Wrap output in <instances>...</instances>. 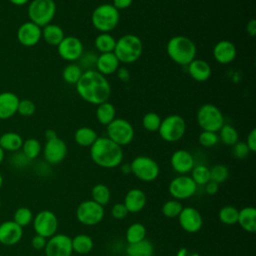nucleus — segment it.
Returning a JSON list of instances; mask_svg holds the SVG:
<instances>
[{
  "mask_svg": "<svg viewBox=\"0 0 256 256\" xmlns=\"http://www.w3.org/2000/svg\"><path fill=\"white\" fill-rule=\"evenodd\" d=\"M95 115L97 121L101 125L107 126L116 118V109L112 103L106 101L97 105Z\"/></svg>",
  "mask_w": 256,
  "mask_h": 256,
  "instance_id": "cd10ccee",
  "label": "nucleus"
},
{
  "mask_svg": "<svg viewBox=\"0 0 256 256\" xmlns=\"http://www.w3.org/2000/svg\"><path fill=\"white\" fill-rule=\"evenodd\" d=\"M20 99L13 92L0 93V119L6 120L17 113Z\"/></svg>",
  "mask_w": 256,
  "mask_h": 256,
  "instance_id": "5701e85b",
  "label": "nucleus"
},
{
  "mask_svg": "<svg viewBox=\"0 0 256 256\" xmlns=\"http://www.w3.org/2000/svg\"><path fill=\"white\" fill-rule=\"evenodd\" d=\"M3 159H4V150L0 147V164L2 163Z\"/></svg>",
  "mask_w": 256,
  "mask_h": 256,
  "instance_id": "e2e57ef3",
  "label": "nucleus"
},
{
  "mask_svg": "<svg viewBox=\"0 0 256 256\" xmlns=\"http://www.w3.org/2000/svg\"><path fill=\"white\" fill-rule=\"evenodd\" d=\"M57 51L59 56L70 62L73 63L81 57L84 53V47L82 41L76 36H65L63 40L57 46Z\"/></svg>",
  "mask_w": 256,
  "mask_h": 256,
  "instance_id": "4468645a",
  "label": "nucleus"
},
{
  "mask_svg": "<svg viewBox=\"0 0 256 256\" xmlns=\"http://www.w3.org/2000/svg\"><path fill=\"white\" fill-rule=\"evenodd\" d=\"M22 137L16 132H6L1 134L0 137V147L4 151L17 152L21 149L23 144Z\"/></svg>",
  "mask_w": 256,
  "mask_h": 256,
  "instance_id": "c756f323",
  "label": "nucleus"
},
{
  "mask_svg": "<svg viewBox=\"0 0 256 256\" xmlns=\"http://www.w3.org/2000/svg\"><path fill=\"white\" fill-rule=\"evenodd\" d=\"M107 137L119 146L129 145L135 136L132 124L124 118H115L106 126Z\"/></svg>",
  "mask_w": 256,
  "mask_h": 256,
  "instance_id": "9d476101",
  "label": "nucleus"
},
{
  "mask_svg": "<svg viewBox=\"0 0 256 256\" xmlns=\"http://www.w3.org/2000/svg\"><path fill=\"white\" fill-rule=\"evenodd\" d=\"M177 218L181 228L188 233H196L202 228V216L200 212L194 207H183Z\"/></svg>",
  "mask_w": 256,
  "mask_h": 256,
  "instance_id": "f3484780",
  "label": "nucleus"
},
{
  "mask_svg": "<svg viewBox=\"0 0 256 256\" xmlns=\"http://www.w3.org/2000/svg\"><path fill=\"white\" fill-rule=\"evenodd\" d=\"M46 256H72L71 237L65 234H55L48 238L44 248Z\"/></svg>",
  "mask_w": 256,
  "mask_h": 256,
  "instance_id": "2eb2a0df",
  "label": "nucleus"
},
{
  "mask_svg": "<svg viewBox=\"0 0 256 256\" xmlns=\"http://www.w3.org/2000/svg\"><path fill=\"white\" fill-rule=\"evenodd\" d=\"M3 182H4V179H3V176H2V174L0 173V189H1L2 185H3Z\"/></svg>",
  "mask_w": 256,
  "mask_h": 256,
  "instance_id": "0e129e2a",
  "label": "nucleus"
},
{
  "mask_svg": "<svg viewBox=\"0 0 256 256\" xmlns=\"http://www.w3.org/2000/svg\"><path fill=\"white\" fill-rule=\"evenodd\" d=\"M246 144L250 150V152L254 153L256 151V129L253 128L247 135Z\"/></svg>",
  "mask_w": 256,
  "mask_h": 256,
  "instance_id": "603ef678",
  "label": "nucleus"
},
{
  "mask_svg": "<svg viewBox=\"0 0 256 256\" xmlns=\"http://www.w3.org/2000/svg\"><path fill=\"white\" fill-rule=\"evenodd\" d=\"M147 203V197L144 191L138 188L130 189L125 197L123 204L127 208L129 213H138L142 211Z\"/></svg>",
  "mask_w": 256,
  "mask_h": 256,
  "instance_id": "4be33fe9",
  "label": "nucleus"
},
{
  "mask_svg": "<svg viewBox=\"0 0 256 256\" xmlns=\"http://www.w3.org/2000/svg\"><path fill=\"white\" fill-rule=\"evenodd\" d=\"M21 149L25 157L31 161L39 156L42 151V146L39 140H37L36 138H28L23 141Z\"/></svg>",
  "mask_w": 256,
  "mask_h": 256,
  "instance_id": "e433bc0d",
  "label": "nucleus"
},
{
  "mask_svg": "<svg viewBox=\"0 0 256 256\" xmlns=\"http://www.w3.org/2000/svg\"><path fill=\"white\" fill-rule=\"evenodd\" d=\"M126 241L128 244L140 242L146 237V228L143 224L136 222L132 223L126 230Z\"/></svg>",
  "mask_w": 256,
  "mask_h": 256,
  "instance_id": "72a5a7b5",
  "label": "nucleus"
},
{
  "mask_svg": "<svg viewBox=\"0 0 256 256\" xmlns=\"http://www.w3.org/2000/svg\"><path fill=\"white\" fill-rule=\"evenodd\" d=\"M28 17L39 27L50 24L56 14L54 0H32L28 6Z\"/></svg>",
  "mask_w": 256,
  "mask_h": 256,
  "instance_id": "0eeeda50",
  "label": "nucleus"
},
{
  "mask_svg": "<svg viewBox=\"0 0 256 256\" xmlns=\"http://www.w3.org/2000/svg\"><path fill=\"white\" fill-rule=\"evenodd\" d=\"M83 74L82 68L76 63H69L62 71V78L68 84H76Z\"/></svg>",
  "mask_w": 256,
  "mask_h": 256,
  "instance_id": "4c0bfd02",
  "label": "nucleus"
},
{
  "mask_svg": "<svg viewBox=\"0 0 256 256\" xmlns=\"http://www.w3.org/2000/svg\"><path fill=\"white\" fill-rule=\"evenodd\" d=\"M36 106L35 103L30 99H22L19 101L17 113H19L21 116L29 117L32 116L35 113Z\"/></svg>",
  "mask_w": 256,
  "mask_h": 256,
  "instance_id": "49530a36",
  "label": "nucleus"
},
{
  "mask_svg": "<svg viewBox=\"0 0 256 256\" xmlns=\"http://www.w3.org/2000/svg\"><path fill=\"white\" fill-rule=\"evenodd\" d=\"M212 54L218 63L226 65L236 58L237 48L230 40H220L214 45Z\"/></svg>",
  "mask_w": 256,
  "mask_h": 256,
  "instance_id": "412c9836",
  "label": "nucleus"
},
{
  "mask_svg": "<svg viewBox=\"0 0 256 256\" xmlns=\"http://www.w3.org/2000/svg\"><path fill=\"white\" fill-rule=\"evenodd\" d=\"M239 210L232 205L223 206L218 213V217L221 223L225 225H234L237 224Z\"/></svg>",
  "mask_w": 256,
  "mask_h": 256,
  "instance_id": "58836bf2",
  "label": "nucleus"
},
{
  "mask_svg": "<svg viewBox=\"0 0 256 256\" xmlns=\"http://www.w3.org/2000/svg\"><path fill=\"white\" fill-rule=\"evenodd\" d=\"M143 43L135 34H125L116 40L113 53L120 63L132 64L142 55Z\"/></svg>",
  "mask_w": 256,
  "mask_h": 256,
  "instance_id": "20e7f679",
  "label": "nucleus"
},
{
  "mask_svg": "<svg viewBox=\"0 0 256 256\" xmlns=\"http://www.w3.org/2000/svg\"><path fill=\"white\" fill-rule=\"evenodd\" d=\"M127 256H153L154 246L149 240H142L137 243L128 244L125 249Z\"/></svg>",
  "mask_w": 256,
  "mask_h": 256,
  "instance_id": "7c9ffc66",
  "label": "nucleus"
},
{
  "mask_svg": "<svg viewBox=\"0 0 256 256\" xmlns=\"http://www.w3.org/2000/svg\"><path fill=\"white\" fill-rule=\"evenodd\" d=\"M133 3V0H113L112 5L117 9V10H123L128 7H130Z\"/></svg>",
  "mask_w": 256,
  "mask_h": 256,
  "instance_id": "5fc2aeb1",
  "label": "nucleus"
},
{
  "mask_svg": "<svg viewBox=\"0 0 256 256\" xmlns=\"http://www.w3.org/2000/svg\"><path fill=\"white\" fill-rule=\"evenodd\" d=\"M190 177L192 178V180L195 182L197 186L205 185L210 181V170L206 165H203V164L195 165L191 170Z\"/></svg>",
  "mask_w": 256,
  "mask_h": 256,
  "instance_id": "ea45409f",
  "label": "nucleus"
},
{
  "mask_svg": "<svg viewBox=\"0 0 256 256\" xmlns=\"http://www.w3.org/2000/svg\"><path fill=\"white\" fill-rule=\"evenodd\" d=\"M33 213L28 207H19L14 212L13 221L20 227H26L33 221Z\"/></svg>",
  "mask_w": 256,
  "mask_h": 256,
  "instance_id": "a19ab883",
  "label": "nucleus"
},
{
  "mask_svg": "<svg viewBox=\"0 0 256 256\" xmlns=\"http://www.w3.org/2000/svg\"><path fill=\"white\" fill-rule=\"evenodd\" d=\"M131 173L143 182H152L156 180L160 173L158 163L151 157L139 155L135 157L131 163Z\"/></svg>",
  "mask_w": 256,
  "mask_h": 256,
  "instance_id": "1a4fd4ad",
  "label": "nucleus"
},
{
  "mask_svg": "<svg viewBox=\"0 0 256 256\" xmlns=\"http://www.w3.org/2000/svg\"><path fill=\"white\" fill-rule=\"evenodd\" d=\"M246 32L250 37H254L256 35V20L251 19L248 21L246 25Z\"/></svg>",
  "mask_w": 256,
  "mask_h": 256,
  "instance_id": "4d7b16f0",
  "label": "nucleus"
},
{
  "mask_svg": "<svg viewBox=\"0 0 256 256\" xmlns=\"http://www.w3.org/2000/svg\"><path fill=\"white\" fill-rule=\"evenodd\" d=\"M0 206H1V198H0Z\"/></svg>",
  "mask_w": 256,
  "mask_h": 256,
  "instance_id": "69168bd1",
  "label": "nucleus"
},
{
  "mask_svg": "<svg viewBox=\"0 0 256 256\" xmlns=\"http://www.w3.org/2000/svg\"><path fill=\"white\" fill-rule=\"evenodd\" d=\"M12 4L16 5V6H22V5H25L27 4L30 0H9Z\"/></svg>",
  "mask_w": 256,
  "mask_h": 256,
  "instance_id": "680f3d73",
  "label": "nucleus"
},
{
  "mask_svg": "<svg viewBox=\"0 0 256 256\" xmlns=\"http://www.w3.org/2000/svg\"><path fill=\"white\" fill-rule=\"evenodd\" d=\"M120 21V12L112 4L98 5L91 14V23L100 33H110Z\"/></svg>",
  "mask_w": 256,
  "mask_h": 256,
  "instance_id": "39448f33",
  "label": "nucleus"
},
{
  "mask_svg": "<svg viewBox=\"0 0 256 256\" xmlns=\"http://www.w3.org/2000/svg\"><path fill=\"white\" fill-rule=\"evenodd\" d=\"M166 52L174 63L181 66H187L192 60L195 59L197 47L189 37L184 35H176L168 40Z\"/></svg>",
  "mask_w": 256,
  "mask_h": 256,
  "instance_id": "7ed1b4c3",
  "label": "nucleus"
},
{
  "mask_svg": "<svg viewBox=\"0 0 256 256\" xmlns=\"http://www.w3.org/2000/svg\"><path fill=\"white\" fill-rule=\"evenodd\" d=\"M120 67V62L113 52L101 53L97 56L95 70L102 75H111Z\"/></svg>",
  "mask_w": 256,
  "mask_h": 256,
  "instance_id": "b1692460",
  "label": "nucleus"
},
{
  "mask_svg": "<svg viewBox=\"0 0 256 256\" xmlns=\"http://www.w3.org/2000/svg\"><path fill=\"white\" fill-rule=\"evenodd\" d=\"M250 150L246 144V142L243 141H238L237 143H235L232 146V154L234 156V158L242 160L248 157V155L250 154Z\"/></svg>",
  "mask_w": 256,
  "mask_h": 256,
  "instance_id": "09e8293b",
  "label": "nucleus"
},
{
  "mask_svg": "<svg viewBox=\"0 0 256 256\" xmlns=\"http://www.w3.org/2000/svg\"><path fill=\"white\" fill-rule=\"evenodd\" d=\"M161 117L156 112H147L144 114L142 118V126L145 130L149 132H155L158 131L159 126L161 124Z\"/></svg>",
  "mask_w": 256,
  "mask_h": 256,
  "instance_id": "79ce46f5",
  "label": "nucleus"
},
{
  "mask_svg": "<svg viewBox=\"0 0 256 256\" xmlns=\"http://www.w3.org/2000/svg\"><path fill=\"white\" fill-rule=\"evenodd\" d=\"M170 163L173 170L180 175H186L195 166L194 157L189 151L184 149L174 151L171 155Z\"/></svg>",
  "mask_w": 256,
  "mask_h": 256,
  "instance_id": "6ab92c4d",
  "label": "nucleus"
},
{
  "mask_svg": "<svg viewBox=\"0 0 256 256\" xmlns=\"http://www.w3.org/2000/svg\"><path fill=\"white\" fill-rule=\"evenodd\" d=\"M0 137H1V134H0Z\"/></svg>",
  "mask_w": 256,
  "mask_h": 256,
  "instance_id": "338daca9",
  "label": "nucleus"
},
{
  "mask_svg": "<svg viewBox=\"0 0 256 256\" xmlns=\"http://www.w3.org/2000/svg\"><path fill=\"white\" fill-rule=\"evenodd\" d=\"M96 60H97V55L93 51H90L88 53H83L81 55V57L79 58L80 64H78V65L81 68H85L87 70H91V69L95 68Z\"/></svg>",
  "mask_w": 256,
  "mask_h": 256,
  "instance_id": "de8ad7c7",
  "label": "nucleus"
},
{
  "mask_svg": "<svg viewBox=\"0 0 256 256\" xmlns=\"http://www.w3.org/2000/svg\"><path fill=\"white\" fill-rule=\"evenodd\" d=\"M237 223L244 231L254 233L256 231V209L252 206H247L239 210Z\"/></svg>",
  "mask_w": 256,
  "mask_h": 256,
  "instance_id": "a878e982",
  "label": "nucleus"
},
{
  "mask_svg": "<svg viewBox=\"0 0 256 256\" xmlns=\"http://www.w3.org/2000/svg\"><path fill=\"white\" fill-rule=\"evenodd\" d=\"M65 37L63 29L57 24H47L42 27V38L50 46H58Z\"/></svg>",
  "mask_w": 256,
  "mask_h": 256,
  "instance_id": "bb28decb",
  "label": "nucleus"
},
{
  "mask_svg": "<svg viewBox=\"0 0 256 256\" xmlns=\"http://www.w3.org/2000/svg\"><path fill=\"white\" fill-rule=\"evenodd\" d=\"M33 228L37 235L50 238L55 235L58 229L57 216L49 210H42L33 217Z\"/></svg>",
  "mask_w": 256,
  "mask_h": 256,
  "instance_id": "f8f14e48",
  "label": "nucleus"
},
{
  "mask_svg": "<svg viewBox=\"0 0 256 256\" xmlns=\"http://www.w3.org/2000/svg\"><path fill=\"white\" fill-rule=\"evenodd\" d=\"M205 191L207 194L209 195H214L218 192L219 190V184L213 182V181H209L208 183H206L205 185Z\"/></svg>",
  "mask_w": 256,
  "mask_h": 256,
  "instance_id": "6e6d98bb",
  "label": "nucleus"
},
{
  "mask_svg": "<svg viewBox=\"0 0 256 256\" xmlns=\"http://www.w3.org/2000/svg\"><path fill=\"white\" fill-rule=\"evenodd\" d=\"M122 173L124 174H128V173H131V167H130V163H125V164H122L121 167H120Z\"/></svg>",
  "mask_w": 256,
  "mask_h": 256,
  "instance_id": "052dcab7",
  "label": "nucleus"
},
{
  "mask_svg": "<svg viewBox=\"0 0 256 256\" xmlns=\"http://www.w3.org/2000/svg\"><path fill=\"white\" fill-rule=\"evenodd\" d=\"M90 157L99 167L112 169L121 165L124 157L121 146L106 137H99L90 146Z\"/></svg>",
  "mask_w": 256,
  "mask_h": 256,
  "instance_id": "f03ea898",
  "label": "nucleus"
},
{
  "mask_svg": "<svg viewBox=\"0 0 256 256\" xmlns=\"http://www.w3.org/2000/svg\"><path fill=\"white\" fill-rule=\"evenodd\" d=\"M168 190L174 199L184 200L192 197L196 193L197 185L190 176L180 175L171 180Z\"/></svg>",
  "mask_w": 256,
  "mask_h": 256,
  "instance_id": "ddd939ff",
  "label": "nucleus"
},
{
  "mask_svg": "<svg viewBox=\"0 0 256 256\" xmlns=\"http://www.w3.org/2000/svg\"><path fill=\"white\" fill-rule=\"evenodd\" d=\"M73 252L84 255L89 253L94 246L93 239L86 234H78L71 238Z\"/></svg>",
  "mask_w": 256,
  "mask_h": 256,
  "instance_id": "2f4dec72",
  "label": "nucleus"
},
{
  "mask_svg": "<svg viewBox=\"0 0 256 256\" xmlns=\"http://www.w3.org/2000/svg\"><path fill=\"white\" fill-rule=\"evenodd\" d=\"M210 170V181H213L217 184L223 183L227 180L229 176L228 168L223 164H216L209 168Z\"/></svg>",
  "mask_w": 256,
  "mask_h": 256,
  "instance_id": "c03bdc74",
  "label": "nucleus"
},
{
  "mask_svg": "<svg viewBox=\"0 0 256 256\" xmlns=\"http://www.w3.org/2000/svg\"><path fill=\"white\" fill-rule=\"evenodd\" d=\"M196 120L202 131L218 132L225 124L222 111L211 103H205L198 108Z\"/></svg>",
  "mask_w": 256,
  "mask_h": 256,
  "instance_id": "423d86ee",
  "label": "nucleus"
},
{
  "mask_svg": "<svg viewBox=\"0 0 256 256\" xmlns=\"http://www.w3.org/2000/svg\"><path fill=\"white\" fill-rule=\"evenodd\" d=\"M128 213L129 212L123 203H116L111 208L112 217L115 219H118V220L124 219L128 215Z\"/></svg>",
  "mask_w": 256,
  "mask_h": 256,
  "instance_id": "8fccbe9b",
  "label": "nucleus"
},
{
  "mask_svg": "<svg viewBox=\"0 0 256 256\" xmlns=\"http://www.w3.org/2000/svg\"><path fill=\"white\" fill-rule=\"evenodd\" d=\"M186 132L185 119L178 114H171L161 120L158 129L160 137L169 143L179 141Z\"/></svg>",
  "mask_w": 256,
  "mask_h": 256,
  "instance_id": "6e6552de",
  "label": "nucleus"
},
{
  "mask_svg": "<svg viewBox=\"0 0 256 256\" xmlns=\"http://www.w3.org/2000/svg\"><path fill=\"white\" fill-rule=\"evenodd\" d=\"M56 137H58V136H57V133H56L55 130H53V129H47V130L45 131V138H46V141H47V140L54 139V138H56Z\"/></svg>",
  "mask_w": 256,
  "mask_h": 256,
  "instance_id": "bf43d9fd",
  "label": "nucleus"
},
{
  "mask_svg": "<svg viewBox=\"0 0 256 256\" xmlns=\"http://www.w3.org/2000/svg\"><path fill=\"white\" fill-rule=\"evenodd\" d=\"M75 86L78 95L92 105L108 101L111 95V86L106 76L95 69L84 71Z\"/></svg>",
  "mask_w": 256,
  "mask_h": 256,
  "instance_id": "f257e3e1",
  "label": "nucleus"
},
{
  "mask_svg": "<svg viewBox=\"0 0 256 256\" xmlns=\"http://www.w3.org/2000/svg\"><path fill=\"white\" fill-rule=\"evenodd\" d=\"M218 132L219 140H221V142L227 146H233L239 141L238 131L230 124H224Z\"/></svg>",
  "mask_w": 256,
  "mask_h": 256,
  "instance_id": "c9c22d12",
  "label": "nucleus"
},
{
  "mask_svg": "<svg viewBox=\"0 0 256 256\" xmlns=\"http://www.w3.org/2000/svg\"><path fill=\"white\" fill-rule=\"evenodd\" d=\"M76 218L85 226H95L104 218V207L93 200H85L77 206Z\"/></svg>",
  "mask_w": 256,
  "mask_h": 256,
  "instance_id": "9b49d317",
  "label": "nucleus"
},
{
  "mask_svg": "<svg viewBox=\"0 0 256 256\" xmlns=\"http://www.w3.org/2000/svg\"><path fill=\"white\" fill-rule=\"evenodd\" d=\"M183 209V205L179 200H168L162 206V214L166 218H177Z\"/></svg>",
  "mask_w": 256,
  "mask_h": 256,
  "instance_id": "37998d69",
  "label": "nucleus"
},
{
  "mask_svg": "<svg viewBox=\"0 0 256 256\" xmlns=\"http://www.w3.org/2000/svg\"><path fill=\"white\" fill-rule=\"evenodd\" d=\"M115 73L117 74V78L122 82H128L130 80V72L126 67H119Z\"/></svg>",
  "mask_w": 256,
  "mask_h": 256,
  "instance_id": "864d4df0",
  "label": "nucleus"
},
{
  "mask_svg": "<svg viewBox=\"0 0 256 256\" xmlns=\"http://www.w3.org/2000/svg\"><path fill=\"white\" fill-rule=\"evenodd\" d=\"M42 38V28L31 21H27L19 26L17 30V40L25 47H33Z\"/></svg>",
  "mask_w": 256,
  "mask_h": 256,
  "instance_id": "a211bd4d",
  "label": "nucleus"
},
{
  "mask_svg": "<svg viewBox=\"0 0 256 256\" xmlns=\"http://www.w3.org/2000/svg\"><path fill=\"white\" fill-rule=\"evenodd\" d=\"M176 256H200L197 252H194V251H190L189 249L187 248H180L177 253H176Z\"/></svg>",
  "mask_w": 256,
  "mask_h": 256,
  "instance_id": "13d9d810",
  "label": "nucleus"
},
{
  "mask_svg": "<svg viewBox=\"0 0 256 256\" xmlns=\"http://www.w3.org/2000/svg\"><path fill=\"white\" fill-rule=\"evenodd\" d=\"M67 151V145L61 138L56 137L54 139L47 140L43 148L44 159L49 164H59L65 159Z\"/></svg>",
  "mask_w": 256,
  "mask_h": 256,
  "instance_id": "dca6fc26",
  "label": "nucleus"
},
{
  "mask_svg": "<svg viewBox=\"0 0 256 256\" xmlns=\"http://www.w3.org/2000/svg\"><path fill=\"white\" fill-rule=\"evenodd\" d=\"M23 236V228L13 220L4 221L0 224V243L5 246H12L20 242Z\"/></svg>",
  "mask_w": 256,
  "mask_h": 256,
  "instance_id": "aec40b11",
  "label": "nucleus"
},
{
  "mask_svg": "<svg viewBox=\"0 0 256 256\" xmlns=\"http://www.w3.org/2000/svg\"><path fill=\"white\" fill-rule=\"evenodd\" d=\"M116 44V39L110 33H100L94 40L96 50L101 53L113 52Z\"/></svg>",
  "mask_w": 256,
  "mask_h": 256,
  "instance_id": "473e14b6",
  "label": "nucleus"
},
{
  "mask_svg": "<svg viewBox=\"0 0 256 256\" xmlns=\"http://www.w3.org/2000/svg\"><path fill=\"white\" fill-rule=\"evenodd\" d=\"M198 142L201 146L205 148H210L215 146L219 142V137L216 132L202 131L198 136Z\"/></svg>",
  "mask_w": 256,
  "mask_h": 256,
  "instance_id": "a18cd8bd",
  "label": "nucleus"
},
{
  "mask_svg": "<svg viewBox=\"0 0 256 256\" xmlns=\"http://www.w3.org/2000/svg\"><path fill=\"white\" fill-rule=\"evenodd\" d=\"M97 138V132L88 126H82L74 133V140L76 144L81 147H90Z\"/></svg>",
  "mask_w": 256,
  "mask_h": 256,
  "instance_id": "c85d7f7f",
  "label": "nucleus"
},
{
  "mask_svg": "<svg viewBox=\"0 0 256 256\" xmlns=\"http://www.w3.org/2000/svg\"><path fill=\"white\" fill-rule=\"evenodd\" d=\"M190 77L197 82L207 81L212 73L210 64L203 59H194L187 65Z\"/></svg>",
  "mask_w": 256,
  "mask_h": 256,
  "instance_id": "393cba45",
  "label": "nucleus"
},
{
  "mask_svg": "<svg viewBox=\"0 0 256 256\" xmlns=\"http://www.w3.org/2000/svg\"><path fill=\"white\" fill-rule=\"evenodd\" d=\"M91 200H93L94 202L98 203L101 206H105L109 203L111 199V192L105 184L99 183L93 186L91 190Z\"/></svg>",
  "mask_w": 256,
  "mask_h": 256,
  "instance_id": "f704fd0d",
  "label": "nucleus"
},
{
  "mask_svg": "<svg viewBox=\"0 0 256 256\" xmlns=\"http://www.w3.org/2000/svg\"><path fill=\"white\" fill-rule=\"evenodd\" d=\"M47 243V238L40 236V235H35L32 240H31V245L35 250H42L45 248Z\"/></svg>",
  "mask_w": 256,
  "mask_h": 256,
  "instance_id": "3c124183",
  "label": "nucleus"
}]
</instances>
